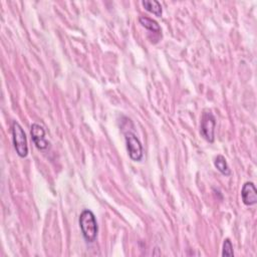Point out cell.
I'll use <instances>...</instances> for the list:
<instances>
[{
	"label": "cell",
	"instance_id": "obj_5",
	"mask_svg": "<svg viewBox=\"0 0 257 257\" xmlns=\"http://www.w3.org/2000/svg\"><path fill=\"white\" fill-rule=\"evenodd\" d=\"M31 139L38 150H46L49 147L48 141L45 139V130L39 123H32L30 127Z\"/></svg>",
	"mask_w": 257,
	"mask_h": 257
},
{
	"label": "cell",
	"instance_id": "obj_9",
	"mask_svg": "<svg viewBox=\"0 0 257 257\" xmlns=\"http://www.w3.org/2000/svg\"><path fill=\"white\" fill-rule=\"evenodd\" d=\"M214 166L222 175H224V176H230L231 175V170H230L224 156L218 155L214 160Z\"/></svg>",
	"mask_w": 257,
	"mask_h": 257
},
{
	"label": "cell",
	"instance_id": "obj_8",
	"mask_svg": "<svg viewBox=\"0 0 257 257\" xmlns=\"http://www.w3.org/2000/svg\"><path fill=\"white\" fill-rule=\"evenodd\" d=\"M139 22L142 24L143 27H145L146 29H148L149 31L155 32V33H160L161 32V26L159 25V23L147 16H140L139 17Z\"/></svg>",
	"mask_w": 257,
	"mask_h": 257
},
{
	"label": "cell",
	"instance_id": "obj_2",
	"mask_svg": "<svg viewBox=\"0 0 257 257\" xmlns=\"http://www.w3.org/2000/svg\"><path fill=\"white\" fill-rule=\"evenodd\" d=\"M12 140L14 149L20 158H25L28 155V144L24 130L16 120L12 123Z\"/></svg>",
	"mask_w": 257,
	"mask_h": 257
},
{
	"label": "cell",
	"instance_id": "obj_1",
	"mask_svg": "<svg viewBox=\"0 0 257 257\" xmlns=\"http://www.w3.org/2000/svg\"><path fill=\"white\" fill-rule=\"evenodd\" d=\"M78 224L83 239L87 243H93L96 240L98 233V226L92 211L85 209L78 217Z\"/></svg>",
	"mask_w": 257,
	"mask_h": 257
},
{
	"label": "cell",
	"instance_id": "obj_4",
	"mask_svg": "<svg viewBox=\"0 0 257 257\" xmlns=\"http://www.w3.org/2000/svg\"><path fill=\"white\" fill-rule=\"evenodd\" d=\"M215 127L216 118L211 111H204L201 117L200 134L209 143H213L215 140Z\"/></svg>",
	"mask_w": 257,
	"mask_h": 257
},
{
	"label": "cell",
	"instance_id": "obj_6",
	"mask_svg": "<svg viewBox=\"0 0 257 257\" xmlns=\"http://www.w3.org/2000/svg\"><path fill=\"white\" fill-rule=\"evenodd\" d=\"M241 199L244 205L253 206L257 203V189L252 182H246L241 189Z\"/></svg>",
	"mask_w": 257,
	"mask_h": 257
},
{
	"label": "cell",
	"instance_id": "obj_3",
	"mask_svg": "<svg viewBox=\"0 0 257 257\" xmlns=\"http://www.w3.org/2000/svg\"><path fill=\"white\" fill-rule=\"evenodd\" d=\"M125 139V145L128 157L134 162H140L142 161L144 157V150L143 145L140 141V139L137 137V135L133 132H126L124 134Z\"/></svg>",
	"mask_w": 257,
	"mask_h": 257
},
{
	"label": "cell",
	"instance_id": "obj_7",
	"mask_svg": "<svg viewBox=\"0 0 257 257\" xmlns=\"http://www.w3.org/2000/svg\"><path fill=\"white\" fill-rule=\"evenodd\" d=\"M142 5L147 11L153 13L158 17H161L163 14L162 5L158 0H143Z\"/></svg>",
	"mask_w": 257,
	"mask_h": 257
},
{
	"label": "cell",
	"instance_id": "obj_10",
	"mask_svg": "<svg viewBox=\"0 0 257 257\" xmlns=\"http://www.w3.org/2000/svg\"><path fill=\"white\" fill-rule=\"evenodd\" d=\"M222 256L226 257H233L234 251H233V245L229 238H226L223 242V250H222Z\"/></svg>",
	"mask_w": 257,
	"mask_h": 257
}]
</instances>
